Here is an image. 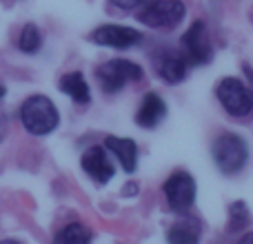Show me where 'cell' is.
<instances>
[{"instance_id": "6da1fadb", "label": "cell", "mask_w": 253, "mask_h": 244, "mask_svg": "<svg viewBox=\"0 0 253 244\" xmlns=\"http://www.w3.org/2000/svg\"><path fill=\"white\" fill-rule=\"evenodd\" d=\"M18 118H20L22 129L31 135H49L60 124V114H58L56 102L42 93H34V96L25 98L20 109H18Z\"/></svg>"}, {"instance_id": "7a4b0ae2", "label": "cell", "mask_w": 253, "mask_h": 244, "mask_svg": "<svg viewBox=\"0 0 253 244\" xmlns=\"http://www.w3.org/2000/svg\"><path fill=\"white\" fill-rule=\"evenodd\" d=\"M211 156H213L215 166H218L222 173L233 175L245 169L247 160H249V147H247L242 135L227 131V133H220L218 138L213 140Z\"/></svg>"}, {"instance_id": "3957f363", "label": "cell", "mask_w": 253, "mask_h": 244, "mask_svg": "<svg viewBox=\"0 0 253 244\" xmlns=\"http://www.w3.org/2000/svg\"><path fill=\"white\" fill-rule=\"evenodd\" d=\"M142 76H144L142 67L131 60H125V58L109 60L96 69L98 84H100V89L105 93L123 91L126 87V82H138V80H142Z\"/></svg>"}, {"instance_id": "277c9868", "label": "cell", "mask_w": 253, "mask_h": 244, "mask_svg": "<svg viewBox=\"0 0 253 244\" xmlns=\"http://www.w3.org/2000/svg\"><path fill=\"white\" fill-rule=\"evenodd\" d=\"M187 13L182 0H151L138 13V20L151 29H173Z\"/></svg>"}, {"instance_id": "5b68a950", "label": "cell", "mask_w": 253, "mask_h": 244, "mask_svg": "<svg viewBox=\"0 0 253 244\" xmlns=\"http://www.w3.org/2000/svg\"><path fill=\"white\" fill-rule=\"evenodd\" d=\"M220 105L227 109V114L236 118H245L253 111V91L238 78H224L215 87Z\"/></svg>"}, {"instance_id": "8992f818", "label": "cell", "mask_w": 253, "mask_h": 244, "mask_svg": "<svg viewBox=\"0 0 253 244\" xmlns=\"http://www.w3.org/2000/svg\"><path fill=\"white\" fill-rule=\"evenodd\" d=\"M165 198L171 211L187 213L196 202V180L187 171H173L165 180Z\"/></svg>"}, {"instance_id": "52a82bcc", "label": "cell", "mask_w": 253, "mask_h": 244, "mask_svg": "<svg viewBox=\"0 0 253 244\" xmlns=\"http://www.w3.org/2000/svg\"><path fill=\"white\" fill-rule=\"evenodd\" d=\"M182 42V56L187 62L191 65H207V62L213 58V47H211V38L207 25L202 20H196L184 36L180 38Z\"/></svg>"}, {"instance_id": "ba28073f", "label": "cell", "mask_w": 253, "mask_h": 244, "mask_svg": "<svg viewBox=\"0 0 253 244\" xmlns=\"http://www.w3.org/2000/svg\"><path fill=\"white\" fill-rule=\"evenodd\" d=\"M91 40L100 47L109 49H131L135 44L142 42V34L133 27H123V25H100L93 29Z\"/></svg>"}, {"instance_id": "9c48e42d", "label": "cell", "mask_w": 253, "mask_h": 244, "mask_svg": "<svg viewBox=\"0 0 253 244\" xmlns=\"http://www.w3.org/2000/svg\"><path fill=\"white\" fill-rule=\"evenodd\" d=\"M153 69L167 84H178L187 76V60L180 51L160 49V51L153 53Z\"/></svg>"}, {"instance_id": "30bf717a", "label": "cell", "mask_w": 253, "mask_h": 244, "mask_svg": "<svg viewBox=\"0 0 253 244\" xmlns=\"http://www.w3.org/2000/svg\"><path fill=\"white\" fill-rule=\"evenodd\" d=\"M80 166L96 184H107L116 173L114 162L109 160L105 147H89L80 158Z\"/></svg>"}, {"instance_id": "8fae6325", "label": "cell", "mask_w": 253, "mask_h": 244, "mask_svg": "<svg viewBox=\"0 0 253 244\" xmlns=\"http://www.w3.org/2000/svg\"><path fill=\"white\" fill-rule=\"evenodd\" d=\"M167 116V105L158 93H147L140 102L138 111H135V122H138L142 129H153L158 126Z\"/></svg>"}, {"instance_id": "7c38bea8", "label": "cell", "mask_w": 253, "mask_h": 244, "mask_svg": "<svg viewBox=\"0 0 253 244\" xmlns=\"http://www.w3.org/2000/svg\"><path fill=\"white\" fill-rule=\"evenodd\" d=\"M105 149L109 153H114L116 160L120 162V166L131 173L138 166V144L131 138H118V135H107L105 138Z\"/></svg>"}, {"instance_id": "4fadbf2b", "label": "cell", "mask_w": 253, "mask_h": 244, "mask_svg": "<svg viewBox=\"0 0 253 244\" xmlns=\"http://www.w3.org/2000/svg\"><path fill=\"white\" fill-rule=\"evenodd\" d=\"M202 224L198 218H187L173 222L167 231V242L169 244H200Z\"/></svg>"}, {"instance_id": "5bb4252c", "label": "cell", "mask_w": 253, "mask_h": 244, "mask_svg": "<svg viewBox=\"0 0 253 244\" xmlns=\"http://www.w3.org/2000/svg\"><path fill=\"white\" fill-rule=\"evenodd\" d=\"M58 89H60L65 96H69L74 102L78 105H87L91 100V89H89V82L84 80V76L80 71H69L60 78L58 82Z\"/></svg>"}, {"instance_id": "9a60e30c", "label": "cell", "mask_w": 253, "mask_h": 244, "mask_svg": "<svg viewBox=\"0 0 253 244\" xmlns=\"http://www.w3.org/2000/svg\"><path fill=\"white\" fill-rule=\"evenodd\" d=\"M93 233L83 222L65 224L60 231L53 236V244H91Z\"/></svg>"}, {"instance_id": "2e32d148", "label": "cell", "mask_w": 253, "mask_h": 244, "mask_svg": "<svg viewBox=\"0 0 253 244\" xmlns=\"http://www.w3.org/2000/svg\"><path fill=\"white\" fill-rule=\"evenodd\" d=\"M42 42H44L42 34H40V29L34 22H27L20 29V34H18V49H20L22 53H27V56L38 53L40 49H42Z\"/></svg>"}, {"instance_id": "e0dca14e", "label": "cell", "mask_w": 253, "mask_h": 244, "mask_svg": "<svg viewBox=\"0 0 253 244\" xmlns=\"http://www.w3.org/2000/svg\"><path fill=\"white\" fill-rule=\"evenodd\" d=\"M251 222V213L249 209H247L245 202H233L231 206H229V224H227V231L229 233H238L242 231V229L247 227V224Z\"/></svg>"}, {"instance_id": "ac0fdd59", "label": "cell", "mask_w": 253, "mask_h": 244, "mask_svg": "<svg viewBox=\"0 0 253 244\" xmlns=\"http://www.w3.org/2000/svg\"><path fill=\"white\" fill-rule=\"evenodd\" d=\"M109 4L116 9H120V11H131V9L144 4V0H109Z\"/></svg>"}, {"instance_id": "d6986e66", "label": "cell", "mask_w": 253, "mask_h": 244, "mask_svg": "<svg viewBox=\"0 0 253 244\" xmlns=\"http://www.w3.org/2000/svg\"><path fill=\"white\" fill-rule=\"evenodd\" d=\"M238 244H253V231L251 233H245V236L238 240Z\"/></svg>"}, {"instance_id": "ffe728a7", "label": "cell", "mask_w": 253, "mask_h": 244, "mask_svg": "<svg viewBox=\"0 0 253 244\" xmlns=\"http://www.w3.org/2000/svg\"><path fill=\"white\" fill-rule=\"evenodd\" d=\"M0 244H22L20 240H13V238H7V240H0Z\"/></svg>"}, {"instance_id": "44dd1931", "label": "cell", "mask_w": 253, "mask_h": 244, "mask_svg": "<svg viewBox=\"0 0 253 244\" xmlns=\"http://www.w3.org/2000/svg\"><path fill=\"white\" fill-rule=\"evenodd\" d=\"M4 96H7V87H4V84L2 82H0V100H2V98Z\"/></svg>"}]
</instances>
